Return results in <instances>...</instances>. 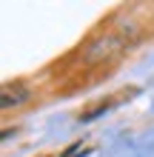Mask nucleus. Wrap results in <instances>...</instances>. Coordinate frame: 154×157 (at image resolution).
Masks as SVG:
<instances>
[{
    "label": "nucleus",
    "instance_id": "obj_1",
    "mask_svg": "<svg viewBox=\"0 0 154 157\" xmlns=\"http://www.w3.org/2000/svg\"><path fill=\"white\" fill-rule=\"evenodd\" d=\"M123 49H126V37L120 32H108V34H103V37H97L86 49V63L108 60V57H114V54H120Z\"/></svg>",
    "mask_w": 154,
    "mask_h": 157
},
{
    "label": "nucleus",
    "instance_id": "obj_2",
    "mask_svg": "<svg viewBox=\"0 0 154 157\" xmlns=\"http://www.w3.org/2000/svg\"><path fill=\"white\" fill-rule=\"evenodd\" d=\"M26 100H29V89L20 86V83H9V86H3V94H0V106L3 109H12V106H23Z\"/></svg>",
    "mask_w": 154,
    "mask_h": 157
}]
</instances>
